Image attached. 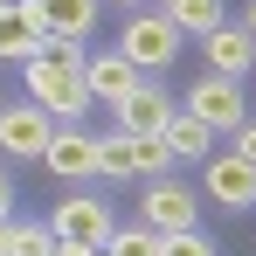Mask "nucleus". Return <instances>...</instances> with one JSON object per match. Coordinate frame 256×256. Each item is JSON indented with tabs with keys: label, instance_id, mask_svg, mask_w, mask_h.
<instances>
[{
	"label": "nucleus",
	"instance_id": "obj_7",
	"mask_svg": "<svg viewBox=\"0 0 256 256\" xmlns=\"http://www.w3.org/2000/svg\"><path fill=\"white\" fill-rule=\"evenodd\" d=\"M48 42V21L35 0H14V7H0V62H35Z\"/></svg>",
	"mask_w": 256,
	"mask_h": 256
},
{
	"label": "nucleus",
	"instance_id": "obj_11",
	"mask_svg": "<svg viewBox=\"0 0 256 256\" xmlns=\"http://www.w3.org/2000/svg\"><path fill=\"white\" fill-rule=\"evenodd\" d=\"M138 84H146V76L132 70L118 48H111V56H90V62H84V90H90V97H104L111 111H118V104H125V97H132Z\"/></svg>",
	"mask_w": 256,
	"mask_h": 256
},
{
	"label": "nucleus",
	"instance_id": "obj_15",
	"mask_svg": "<svg viewBox=\"0 0 256 256\" xmlns=\"http://www.w3.org/2000/svg\"><path fill=\"white\" fill-rule=\"evenodd\" d=\"M97 173H104V180H132V173H138V138H132V132L97 138Z\"/></svg>",
	"mask_w": 256,
	"mask_h": 256
},
{
	"label": "nucleus",
	"instance_id": "obj_24",
	"mask_svg": "<svg viewBox=\"0 0 256 256\" xmlns=\"http://www.w3.org/2000/svg\"><path fill=\"white\" fill-rule=\"evenodd\" d=\"M48 256H97V250H84V242H56Z\"/></svg>",
	"mask_w": 256,
	"mask_h": 256
},
{
	"label": "nucleus",
	"instance_id": "obj_12",
	"mask_svg": "<svg viewBox=\"0 0 256 256\" xmlns=\"http://www.w3.org/2000/svg\"><path fill=\"white\" fill-rule=\"evenodd\" d=\"M42 166L56 173V180H90V173H97V138H90V132H56V138H48V152H42Z\"/></svg>",
	"mask_w": 256,
	"mask_h": 256
},
{
	"label": "nucleus",
	"instance_id": "obj_13",
	"mask_svg": "<svg viewBox=\"0 0 256 256\" xmlns=\"http://www.w3.org/2000/svg\"><path fill=\"white\" fill-rule=\"evenodd\" d=\"M35 7H42L48 35H76L84 42L90 28H97V0H35Z\"/></svg>",
	"mask_w": 256,
	"mask_h": 256
},
{
	"label": "nucleus",
	"instance_id": "obj_14",
	"mask_svg": "<svg viewBox=\"0 0 256 256\" xmlns=\"http://www.w3.org/2000/svg\"><path fill=\"white\" fill-rule=\"evenodd\" d=\"M166 152H173V160H208V152H214V132L201 125V118H187V111H173V125H166Z\"/></svg>",
	"mask_w": 256,
	"mask_h": 256
},
{
	"label": "nucleus",
	"instance_id": "obj_6",
	"mask_svg": "<svg viewBox=\"0 0 256 256\" xmlns=\"http://www.w3.org/2000/svg\"><path fill=\"white\" fill-rule=\"evenodd\" d=\"M201 187H208L222 208H256V166L242 152H208L201 160Z\"/></svg>",
	"mask_w": 256,
	"mask_h": 256
},
{
	"label": "nucleus",
	"instance_id": "obj_22",
	"mask_svg": "<svg viewBox=\"0 0 256 256\" xmlns=\"http://www.w3.org/2000/svg\"><path fill=\"white\" fill-rule=\"evenodd\" d=\"M228 138H236V146H228V152H242V160H250V166H256V118H242V125L228 132Z\"/></svg>",
	"mask_w": 256,
	"mask_h": 256
},
{
	"label": "nucleus",
	"instance_id": "obj_17",
	"mask_svg": "<svg viewBox=\"0 0 256 256\" xmlns=\"http://www.w3.org/2000/svg\"><path fill=\"white\" fill-rule=\"evenodd\" d=\"M48 250H56V228H48V222H14L7 256H48Z\"/></svg>",
	"mask_w": 256,
	"mask_h": 256
},
{
	"label": "nucleus",
	"instance_id": "obj_20",
	"mask_svg": "<svg viewBox=\"0 0 256 256\" xmlns=\"http://www.w3.org/2000/svg\"><path fill=\"white\" fill-rule=\"evenodd\" d=\"M173 166V152H166V138H138V173L146 180H160V173Z\"/></svg>",
	"mask_w": 256,
	"mask_h": 256
},
{
	"label": "nucleus",
	"instance_id": "obj_8",
	"mask_svg": "<svg viewBox=\"0 0 256 256\" xmlns=\"http://www.w3.org/2000/svg\"><path fill=\"white\" fill-rule=\"evenodd\" d=\"M138 214H146V228L152 236H180V228H194V194L180 187V180H152L146 194H138Z\"/></svg>",
	"mask_w": 256,
	"mask_h": 256
},
{
	"label": "nucleus",
	"instance_id": "obj_4",
	"mask_svg": "<svg viewBox=\"0 0 256 256\" xmlns=\"http://www.w3.org/2000/svg\"><path fill=\"white\" fill-rule=\"evenodd\" d=\"M187 118H201L208 132H236L242 118H250V104H242V84L236 76H201V84L187 90Z\"/></svg>",
	"mask_w": 256,
	"mask_h": 256
},
{
	"label": "nucleus",
	"instance_id": "obj_1",
	"mask_svg": "<svg viewBox=\"0 0 256 256\" xmlns=\"http://www.w3.org/2000/svg\"><path fill=\"white\" fill-rule=\"evenodd\" d=\"M21 76H28V104H42L48 118H62V125H76L90 104H97V97L84 90V76H76V70H56L48 56L21 62Z\"/></svg>",
	"mask_w": 256,
	"mask_h": 256
},
{
	"label": "nucleus",
	"instance_id": "obj_2",
	"mask_svg": "<svg viewBox=\"0 0 256 256\" xmlns=\"http://www.w3.org/2000/svg\"><path fill=\"white\" fill-rule=\"evenodd\" d=\"M118 56H125L138 76H146V70H173V56H180V28L166 21V7H160V14H132L125 35H118Z\"/></svg>",
	"mask_w": 256,
	"mask_h": 256
},
{
	"label": "nucleus",
	"instance_id": "obj_10",
	"mask_svg": "<svg viewBox=\"0 0 256 256\" xmlns=\"http://www.w3.org/2000/svg\"><path fill=\"white\" fill-rule=\"evenodd\" d=\"M166 125H173V97L152 84H138L118 104V132H132V138H166Z\"/></svg>",
	"mask_w": 256,
	"mask_h": 256
},
{
	"label": "nucleus",
	"instance_id": "obj_26",
	"mask_svg": "<svg viewBox=\"0 0 256 256\" xmlns=\"http://www.w3.org/2000/svg\"><path fill=\"white\" fill-rule=\"evenodd\" d=\"M7 236H14V222H0V256H7Z\"/></svg>",
	"mask_w": 256,
	"mask_h": 256
},
{
	"label": "nucleus",
	"instance_id": "obj_18",
	"mask_svg": "<svg viewBox=\"0 0 256 256\" xmlns=\"http://www.w3.org/2000/svg\"><path fill=\"white\" fill-rule=\"evenodd\" d=\"M104 250H111V256H166V236H152V228L138 222V228H118Z\"/></svg>",
	"mask_w": 256,
	"mask_h": 256
},
{
	"label": "nucleus",
	"instance_id": "obj_5",
	"mask_svg": "<svg viewBox=\"0 0 256 256\" xmlns=\"http://www.w3.org/2000/svg\"><path fill=\"white\" fill-rule=\"evenodd\" d=\"M48 138H56V125H48L42 104H7L0 111V152L7 160H42Z\"/></svg>",
	"mask_w": 256,
	"mask_h": 256
},
{
	"label": "nucleus",
	"instance_id": "obj_29",
	"mask_svg": "<svg viewBox=\"0 0 256 256\" xmlns=\"http://www.w3.org/2000/svg\"><path fill=\"white\" fill-rule=\"evenodd\" d=\"M0 7H14V0H0Z\"/></svg>",
	"mask_w": 256,
	"mask_h": 256
},
{
	"label": "nucleus",
	"instance_id": "obj_3",
	"mask_svg": "<svg viewBox=\"0 0 256 256\" xmlns=\"http://www.w3.org/2000/svg\"><path fill=\"white\" fill-rule=\"evenodd\" d=\"M48 228H56V242H84V250H104V242L118 236V228H111V208H104L97 194H70V201H56Z\"/></svg>",
	"mask_w": 256,
	"mask_h": 256
},
{
	"label": "nucleus",
	"instance_id": "obj_25",
	"mask_svg": "<svg viewBox=\"0 0 256 256\" xmlns=\"http://www.w3.org/2000/svg\"><path fill=\"white\" fill-rule=\"evenodd\" d=\"M242 28H250V42H256V0H250V14H242Z\"/></svg>",
	"mask_w": 256,
	"mask_h": 256
},
{
	"label": "nucleus",
	"instance_id": "obj_19",
	"mask_svg": "<svg viewBox=\"0 0 256 256\" xmlns=\"http://www.w3.org/2000/svg\"><path fill=\"white\" fill-rule=\"evenodd\" d=\"M42 56H48V62H56V70H76V76H84V62H90V56H84V42H76V35H48V42H42Z\"/></svg>",
	"mask_w": 256,
	"mask_h": 256
},
{
	"label": "nucleus",
	"instance_id": "obj_23",
	"mask_svg": "<svg viewBox=\"0 0 256 256\" xmlns=\"http://www.w3.org/2000/svg\"><path fill=\"white\" fill-rule=\"evenodd\" d=\"M7 208H14V180L0 173V222H7Z\"/></svg>",
	"mask_w": 256,
	"mask_h": 256
},
{
	"label": "nucleus",
	"instance_id": "obj_30",
	"mask_svg": "<svg viewBox=\"0 0 256 256\" xmlns=\"http://www.w3.org/2000/svg\"><path fill=\"white\" fill-rule=\"evenodd\" d=\"M160 7H173V0H160Z\"/></svg>",
	"mask_w": 256,
	"mask_h": 256
},
{
	"label": "nucleus",
	"instance_id": "obj_21",
	"mask_svg": "<svg viewBox=\"0 0 256 256\" xmlns=\"http://www.w3.org/2000/svg\"><path fill=\"white\" fill-rule=\"evenodd\" d=\"M166 256H222V250H214L201 228H180V236H166Z\"/></svg>",
	"mask_w": 256,
	"mask_h": 256
},
{
	"label": "nucleus",
	"instance_id": "obj_28",
	"mask_svg": "<svg viewBox=\"0 0 256 256\" xmlns=\"http://www.w3.org/2000/svg\"><path fill=\"white\" fill-rule=\"evenodd\" d=\"M0 111H7V97H0Z\"/></svg>",
	"mask_w": 256,
	"mask_h": 256
},
{
	"label": "nucleus",
	"instance_id": "obj_9",
	"mask_svg": "<svg viewBox=\"0 0 256 256\" xmlns=\"http://www.w3.org/2000/svg\"><path fill=\"white\" fill-rule=\"evenodd\" d=\"M201 56H208L214 76H236V84L256 70V42H250V28H236V21H222L214 35H201Z\"/></svg>",
	"mask_w": 256,
	"mask_h": 256
},
{
	"label": "nucleus",
	"instance_id": "obj_27",
	"mask_svg": "<svg viewBox=\"0 0 256 256\" xmlns=\"http://www.w3.org/2000/svg\"><path fill=\"white\" fill-rule=\"evenodd\" d=\"M97 7H132V0H97Z\"/></svg>",
	"mask_w": 256,
	"mask_h": 256
},
{
	"label": "nucleus",
	"instance_id": "obj_16",
	"mask_svg": "<svg viewBox=\"0 0 256 256\" xmlns=\"http://www.w3.org/2000/svg\"><path fill=\"white\" fill-rule=\"evenodd\" d=\"M166 21L180 35H214V28H222V0H173Z\"/></svg>",
	"mask_w": 256,
	"mask_h": 256
}]
</instances>
